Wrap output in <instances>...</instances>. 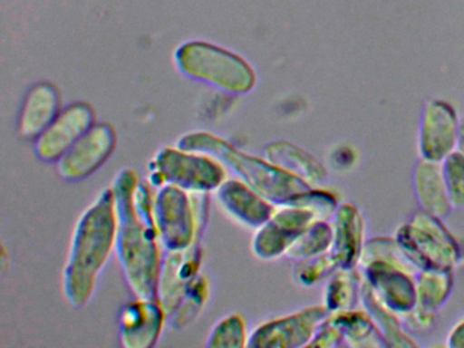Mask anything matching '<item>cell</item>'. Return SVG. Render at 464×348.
Listing matches in <instances>:
<instances>
[{
	"mask_svg": "<svg viewBox=\"0 0 464 348\" xmlns=\"http://www.w3.org/2000/svg\"><path fill=\"white\" fill-rule=\"evenodd\" d=\"M118 233L115 253L124 280L137 298L159 299L164 247L154 220V192L135 169L124 168L112 184Z\"/></svg>",
	"mask_w": 464,
	"mask_h": 348,
	"instance_id": "cell-1",
	"label": "cell"
},
{
	"mask_svg": "<svg viewBox=\"0 0 464 348\" xmlns=\"http://www.w3.org/2000/svg\"><path fill=\"white\" fill-rule=\"evenodd\" d=\"M118 217L112 185L82 212L70 242L63 271V294L74 309L93 298L100 276L115 252Z\"/></svg>",
	"mask_w": 464,
	"mask_h": 348,
	"instance_id": "cell-2",
	"label": "cell"
},
{
	"mask_svg": "<svg viewBox=\"0 0 464 348\" xmlns=\"http://www.w3.org/2000/svg\"><path fill=\"white\" fill-rule=\"evenodd\" d=\"M176 146L211 155L276 206L286 203L312 188L308 182L273 165L265 157L248 154L227 139L206 130L184 133L176 141Z\"/></svg>",
	"mask_w": 464,
	"mask_h": 348,
	"instance_id": "cell-3",
	"label": "cell"
},
{
	"mask_svg": "<svg viewBox=\"0 0 464 348\" xmlns=\"http://www.w3.org/2000/svg\"><path fill=\"white\" fill-rule=\"evenodd\" d=\"M175 60L183 75L229 94H246L256 84L255 71L243 57L214 44L189 41L176 51Z\"/></svg>",
	"mask_w": 464,
	"mask_h": 348,
	"instance_id": "cell-4",
	"label": "cell"
},
{
	"mask_svg": "<svg viewBox=\"0 0 464 348\" xmlns=\"http://www.w3.org/2000/svg\"><path fill=\"white\" fill-rule=\"evenodd\" d=\"M227 179V168L216 158L180 147L160 149L149 163V184L159 188L173 184L189 193L216 192Z\"/></svg>",
	"mask_w": 464,
	"mask_h": 348,
	"instance_id": "cell-5",
	"label": "cell"
},
{
	"mask_svg": "<svg viewBox=\"0 0 464 348\" xmlns=\"http://www.w3.org/2000/svg\"><path fill=\"white\" fill-rule=\"evenodd\" d=\"M154 220L164 250L186 249L203 237L208 225L197 222L191 193L173 184L154 192Z\"/></svg>",
	"mask_w": 464,
	"mask_h": 348,
	"instance_id": "cell-6",
	"label": "cell"
},
{
	"mask_svg": "<svg viewBox=\"0 0 464 348\" xmlns=\"http://www.w3.org/2000/svg\"><path fill=\"white\" fill-rule=\"evenodd\" d=\"M118 146V133L108 122L93 125L61 160L56 162L61 179L77 182L93 176L112 157Z\"/></svg>",
	"mask_w": 464,
	"mask_h": 348,
	"instance_id": "cell-7",
	"label": "cell"
},
{
	"mask_svg": "<svg viewBox=\"0 0 464 348\" xmlns=\"http://www.w3.org/2000/svg\"><path fill=\"white\" fill-rule=\"evenodd\" d=\"M324 307L312 306L257 325L249 334L251 348H295L309 345L323 321Z\"/></svg>",
	"mask_w": 464,
	"mask_h": 348,
	"instance_id": "cell-8",
	"label": "cell"
},
{
	"mask_svg": "<svg viewBox=\"0 0 464 348\" xmlns=\"http://www.w3.org/2000/svg\"><path fill=\"white\" fill-rule=\"evenodd\" d=\"M202 238L203 237H199L195 239L194 244L186 249L164 252L157 296L167 312L168 320L186 295L189 285L200 275L203 261Z\"/></svg>",
	"mask_w": 464,
	"mask_h": 348,
	"instance_id": "cell-9",
	"label": "cell"
},
{
	"mask_svg": "<svg viewBox=\"0 0 464 348\" xmlns=\"http://www.w3.org/2000/svg\"><path fill=\"white\" fill-rule=\"evenodd\" d=\"M96 111L86 102L72 103L34 140V154L45 163H56L93 125Z\"/></svg>",
	"mask_w": 464,
	"mask_h": 348,
	"instance_id": "cell-10",
	"label": "cell"
},
{
	"mask_svg": "<svg viewBox=\"0 0 464 348\" xmlns=\"http://www.w3.org/2000/svg\"><path fill=\"white\" fill-rule=\"evenodd\" d=\"M460 122L453 108L441 101L426 103L420 124V150L423 160L442 162L459 143Z\"/></svg>",
	"mask_w": 464,
	"mask_h": 348,
	"instance_id": "cell-11",
	"label": "cell"
},
{
	"mask_svg": "<svg viewBox=\"0 0 464 348\" xmlns=\"http://www.w3.org/2000/svg\"><path fill=\"white\" fill-rule=\"evenodd\" d=\"M168 314L159 299L135 296L121 313V342L126 348H151L164 332Z\"/></svg>",
	"mask_w": 464,
	"mask_h": 348,
	"instance_id": "cell-12",
	"label": "cell"
},
{
	"mask_svg": "<svg viewBox=\"0 0 464 348\" xmlns=\"http://www.w3.org/2000/svg\"><path fill=\"white\" fill-rule=\"evenodd\" d=\"M222 211L238 225L256 230L273 217L276 204L263 198L240 179H227L216 192Z\"/></svg>",
	"mask_w": 464,
	"mask_h": 348,
	"instance_id": "cell-13",
	"label": "cell"
},
{
	"mask_svg": "<svg viewBox=\"0 0 464 348\" xmlns=\"http://www.w3.org/2000/svg\"><path fill=\"white\" fill-rule=\"evenodd\" d=\"M434 218L418 215L415 222L401 233L410 237L409 250L418 256L420 264L431 263L442 268L455 263L456 246Z\"/></svg>",
	"mask_w": 464,
	"mask_h": 348,
	"instance_id": "cell-14",
	"label": "cell"
},
{
	"mask_svg": "<svg viewBox=\"0 0 464 348\" xmlns=\"http://www.w3.org/2000/svg\"><path fill=\"white\" fill-rule=\"evenodd\" d=\"M63 111L62 95L56 86L39 83L26 95L18 119L21 138L36 140Z\"/></svg>",
	"mask_w": 464,
	"mask_h": 348,
	"instance_id": "cell-15",
	"label": "cell"
},
{
	"mask_svg": "<svg viewBox=\"0 0 464 348\" xmlns=\"http://www.w3.org/2000/svg\"><path fill=\"white\" fill-rule=\"evenodd\" d=\"M263 157L309 185L320 184L327 177V171L316 158L289 141H271L265 147Z\"/></svg>",
	"mask_w": 464,
	"mask_h": 348,
	"instance_id": "cell-16",
	"label": "cell"
},
{
	"mask_svg": "<svg viewBox=\"0 0 464 348\" xmlns=\"http://www.w3.org/2000/svg\"><path fill=\"white\" fill-rule=\"evenodd\" d=\"M415 189L418 200L433 217H445L452 208L441 163L423 160L415 171Z\"/></svg>",
	"mask_w": 464,
	"mask_h": 348,
	"instance_id": "cell-17",
	"label": "cell"
},
{
	"mask_svg": "<svg viewBox=\"0 0 464 348\" xmlns=\"http://www.w3.org/2000/svg\"><path fill=\"white\" fill-rule=\"evenodd\" d=\"M361 244V219L352 206L342 207L334 228V257L342 266L355 263Z\"/></svg>",
	"mask_w": 464,
	"mask_h": 348,
	"instance_id": "cell-18",
	"label": "cell"
},
{
	"mask_svg": "<svg viewBox=\"0 0 464 348\" xmlns=\"http://www.w3.org/2000/svg\"><path fill=\"white\" fill-rule=\"evenodd\" d=\"M210 280L205 275L200 274L195 279V282L189 285L186 295L183 296L180 304H179V306L176 307L175 312L172 313L169 320H168L172 328L176 329V331H181V329L191 325L199 317L203 309H205L208 299H210Z\"/></svg>",
	"mask_w": 464,
	"mask_h": 348,
	"instance_id": "cell-19",
	"label": "cell"
},
{
	"mask_svg": "<svg viewBox=\"0 0 464 348\" xmlns=\"http://www.w3.org/2000/svg\"><path fill=\"white\" fill-rule=\"evenodd\" d=\"M334 230L323 220L309 226L287 247L286 256L292 260L303 261L316 257L333 247Z\"/></svg>",
	"mask_w": 464,
	"mask_h": 348,
	"instance_id": "cell-20",
	"label": "cell"
},
{
	"mask_svg": "<svg viewBox=\"0 0 464 348\" xmlns=\"http://www.w3.org/2000/svg\"><path fill=\"white\" fill-rule=\"evenodd\" d=\"M293 241L295 238L290 234L270 219L255 230L251 249L259 260L273 261L286 256L287 247Z\"/></svg>",
	"mask_w": 464,
	"mask_h": 348,
	"instance_id": "cell-21",
	"label": "cell"
},
{
	"mask_svg": "<svg viewBox=\"0 0 464 348\" xmlns=\"http://www.w3.org/2000/svg\"><path fill=\"white\" fill-rule=\"evenodd\" d=\"M374 272L380 293L385 296V302L388 301L391 307L396 310H410L414 306V287L406 275L390 269L387 272L385 266L384 268L377 266Z\"/></svg>",
	"mask_w": 464,
	"mask_h": 348,
	"instance_id": "cell-22",
	"label": "cell"
},
{
	"mask_svg": "<svg viewBox=\"0 0 464 348\" xmlns=\"http://www.w3.org/2000/svg\"><path fill=\"white\" fill-rule=\"evenodd\" d=\"M248 326L240 313H230L214 324L208 334V347L244 348L248 347Z\"/></svg>",
	"mask_w": 464,
	"mask_h": 348,
	"instance_id": "cell-23",
	"label": "cell"
},
{
	"mask_svg": "<svg viewBox=\"0 0 464 348\" xmlns=\"http://www.w3.org/2000/svg\"><path fill=\"white\" fill-rule=\"evenodd\" d=\"M441 165L450 204L456 208H464V152L453 151Z\"/></svg>",
	"mask_w": 464,
	"mask_h": 348,
	"instance_id": "cell-24",
	"label": "cell"
},
{
	"mask_svg": "<svg viewBox=\"0 0 464 348\" xmlns=\"http://www.w3.org/2000/svg\"><path fill=\"white\" fill-rule=\"evenodd\" d=\"M336 258L331 255L316 256V257L306 258L300 263V266L295 269V279L300 285H314V283L319 282L320 279L325 276L331 269L335 268Z\"/></svg>",
	"mask_w": 464,
	"mask_h": 348,
	"instance_id": "cell-25",
	"label": "cell"
},
{
	"mask_svg": "<svg viewBox=\"0 0 464 348\" xmlns=\"http://www.w3.org/2000/svg\"><path fill=\"white\" fill-rule=\"evenodd\" d=\"M431 272V271H430ZM423 274L420 276V285H418V299L423 298V296L429 295V298L423 302L422 306H428L430 310L431 307L437 306L440 302H442V298L447 295L450 291V279L442 274Z\"/></svg>",
	"mask_w": 464,
	"mask_h": 348,
	"instance_id": "cell-26",
	"label": "cell"
},
{
	"mask_svg": "<svg viewBox=\"0 0 464 348\" xmlns=\"http://www.w3.org/2000/svg\"><path fill=\"white\" fill-rule=\"evenodd\" d=\"M346 282V276L343 279L335 276L331 280L327 290V307L328 309L338 310L349 306L352 299V287Z\"/></svg>",
	"mask_w": 464,
	"mask_h": 348,
	"instance_id": "cell-27",
	"label": "cell"
},
{
	"mask_svg": "<svg viewBox=\"0 0 464 348\" xmlns=\"http://www.w3.org/2000/svg\"><path fill=\"white\" fill-rule=\"evenodd\" d=\"M450 347H464V320H461L450 334Z\"/></svg>",
	"mask_w": 464,
	"mask_h": 348,
	"instance_id": "cell-28",
	"label": "cell"
},
{
	"mask_svg": "<svg viewBox=\"0 0 464 348\" xmlns=\"http://www.w3.org/2000/svg\"><path fill=\"white\" fill-rule=\"evenodd\" d=\"M459 146L461 151L464 152V120L460 122V130H459Z\"/></svg>",
	"mask_w": 464,
	"mask_h": 348,
	"instance_id": "cell-29",
	"label": "cell"
}]
</instances>
